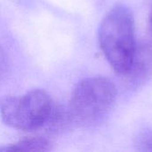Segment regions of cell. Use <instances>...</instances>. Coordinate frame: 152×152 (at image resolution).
<instances>
[{
    "label": "cell",
    "mask_w": 152,
    "mask_h": 152,
    "mask_svg": "<svg viewBox=\"0 0 152 152\" xmlns=\"http://www.w3.org/2000/svg\"><path fill=\"white\" fill-rule=\"evenodd\" d=\"M99 42L111 68L124 75L130 67L137 45L134 17L127 6L117 4L109 11L100 25Z\"/></svg>",
    "instance_id": "obj_1"
},
{
    "label": "cell",
    "mask_w": 152,
    "mask_h": 152,
    "mask_svg": "<svg viewBox=\"0 0 152 152\" xmlns=\"http://www.w3.org/2000/svg\"><path fill=\"white\" fill-rule=\"evenodd\" d=\"M117 89L111 80L94 77L81 80L71 94L68 118L85 127L102 123L112 110Z\"/></svg>",
    "instance_id": "obj_2"
},
{
    "label": "cell",
    "mask_w": 152,
    "mask_h": 152,
    "mask_svg": "<svg viewBox=\"0 0 152 152\" xmlns=\"http://www.w3.org/2000/svg\"><path fill=\"white\" fill-rule=\"evenodd\" d=\"M0 115L5 125L25 132L54 124L58 117L52 97L42 89H33L20 96L1 97Z\"/></svg>",
    "instance_id": "obj_3"
},
{
    "label": "cell",
    "mask_w": 152,
    "mask_h": 152,
    "mask_svg": "<svg viewBox=\"0 0 152 152\" xmlns=\"http://www.w3.org/2000/svg\"><path fill=\"white\" fill-rule=\"evenodd\" d=\"M151 75L152 45L143 41L136 45L133 61L123 76L130 87H138L143 85Z\"/></svg>",
    "instance_id": "obj_4"
},
{
    "label": "cell",
    "mask_w": 152,
    "mask_h": 152,
    "mask_svg": "<svg viewBox=\"0 0 152 152\" xmlns=\"http://www.w3.org/2000/svg\"><path fill=\"white\" fill-rule=\"evenodd\" d=\"M52 146V142L45 138L28 137L2 148L0 151H49Z\"/></svg>",
    "instance_id": "obj_5"
},
{
    "label": "cell",
    "mask_w": 152,
    "mask_h": 152,
    "mask_svg": "<svg viewBox=\"0 0 152 152\" xmlns=\"http://www.w3.org/2000/svg\"><path fill=\"white\" fill-rule=\"evenodd\" d=\"M140 145L143 151H152V134L144 135L140 142Z\"/></svg>",
    "instance_id": "obj_6"
},
{
    "label": "cell",
    "mask_w": 152,
    "mask_h": 152,
    "mask_svg": "<svg viewBox=\"0 0 152 152\" xmlns=\"http://www.w3.org/2000/svg\"><path fill=\"white\" fill-rule=\"evenodd\" d=\"M7 67V62H6V56L3 49L0 47V77L5 72Z\"/></svg>",
    "instance_id": "obj_7"
},
{
    "label": "cell",
    "mask_w": 152,
    "mask_h": 152,
    "mask_svg": "<svg viewBox=\"0 0 152 152\" xmlns=\"http://www.w3.org/2000/svg\"><path fill=\"white\" fill-rule=\"evenodd\" d=\"M150 24H151V28L152 30V6L151 9V13H150Z\"/></svg>",
    "instance_id": "obj_8"
}]
</instances>
